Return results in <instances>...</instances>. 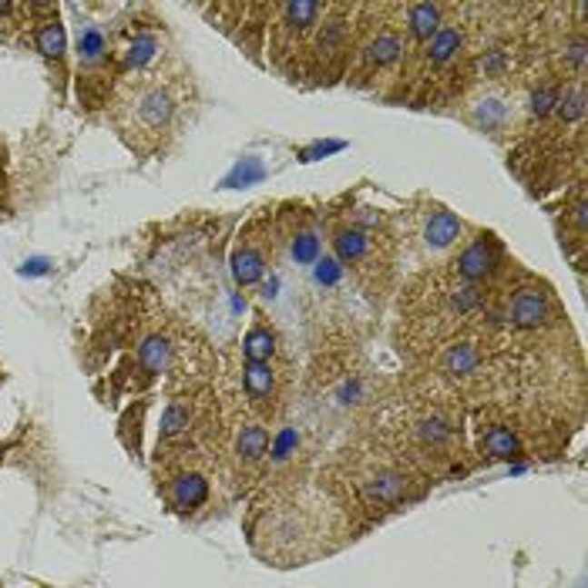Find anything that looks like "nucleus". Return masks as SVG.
<instances>
[{
    "label": "nucleus",
    "instance_id": "obj_23",
    "mask_svg": "<svg viewBox=\"0 0 588 588\" xmlns=\"http://www.w3.org/2000/svg\"><path fill=\"white\" fill-rule=\"evenodd\" d=\"M189 424H192V411L185 407V404H168L165 414H162V427H158V434H162V441H172V437L189 431Z\"/></svg>",
    "mask_w": 588,
    "mask_h": 588
},
{
    "label": "nucleus",
    "instance_id": "obj_3",
    "mask_svg": "<svg viewBox=\"0 0 588 588\" xmlns=\"http://www.w3.org/2000/svg\"><path fill=\"white\" fill-rule=\"evenodd\" d=\"M326 7L330 4H313V0H296V4H283L279 7V21H276V31H273V47H276L279 61L306 45V37H313V31L323 21Z\"/></svg>",
    "mask_w": 588,
    "mask_h": 588
},
{
    "label": "nucleus",
    "instance_id": "obj_15",
    "mask_svg": "<svg viewBox=\"0 0 588 588\" xmlns=\"http://www.w3.org/2000/svg\"><path fill=\"white\" fill-rule=\"evenodd\" d=\"M273 354H276V334L266 323H255L245 334V364H269Z\"/></svg>",
    "mask_w": 588,
    "mask_h": 588
},
{
    "label": "nucleus",
    "instance_id": "obj_6",
    "mask_svg": "<svg viewBox=\"0 0 588 588\" xmlns=\"http://www.w3.org/2000/svg\"><path fill=\"white\" fill-rule=\"evenodd\" d=\"M75 55H78V65L95 75L101 67L112 61V31H105L98 21H78V31H75Z\"/></svg>",
    "mask_w": 588,
    "mask_h": 588
},
{
    "label": "nucleus",
    "instance_id": "obj_13",
    "mask_svg": "<svg viewBox=\"0 0 588 588\" xmlns=\"http://www.w3.org/2000/svg\"><path fill=\"white\" fill-rule=\"evenodd\" d=\"M172 356H175V346L168 344L165 336H148L142 346H138V366H142L145 377H158L172 366Z\"/></svg>",
    "mask_w": 588,
    "mask_h": 588
},
{
    "label": "nucleus",
    "instance_id": "obj_10",
    "mask_svg": "<svg viewBox=\"0 0 588 588\" xmlns=\"http://www.w3.org/2000/svg\"><path fill=\"white\" fill-rule=\"evenodd\" d=\"M464 47V27L461 24L444 21V27L427 41V67H444L451 65Z\"/></svg>",
    "mask_w": 588,
    "mask_h": 588
},
{
    "label": "nucleus",
    "instance_id": "obj_21",
    "mask_svg": "<svg viewBox=\"0 0 588 588\" xmlns=\"http://www.w3.org/2000/svg\"><path fill=\"white\" fill-rule=\"evenodd\" d=\"M444 366H447V374H454V377H471L477 366H481V350H477L474 344L447 346Z\"/></svg>",
    "mask_w": 588,
    "mask_h": 588
},
{
    "label": "nucleus",
    "instance_id": "obj_9",
    "mask_svg": "<svg viewBox=\"0 0 588 588\" xmlns=\"http://www.w3.org/2000/svg\"><path fill=\"white\" fill-rule=\"evenodd\" d=\"M404 27L417 45H427L434 34L444 27V7L441 4H407L404 7Z\"/></svg>",
    "mask_w": 588,
    "mask_h": 588
},
{
    "label": "nucleus",
    "instance_id": "obj_2",
    "mask_svg": "<svg viewBox=\"0 0 588 588\" xmlns=\"http://www.w3.org/2000/svg\"><path fill=\"white\" fill-rule=\"evenodd\" d=\"M350 37H354V7L330 4L323 14V24L310 45V65L316 75H344V65L350 57Z\"/></svg>",
    "mask_w": 588,
    "mask_h": 588
},
{
    "label": "nucleus",
    "instance_id": "obj_12",
    "mask_svg": "<svg viewBox=\"0 0 588 588\" xmlns=\"http://www.w3.org/2000/svg\"><path fill=\"white\" fill-rule=\"evenodd\" d=\"M404 494H407V481L394 471H380L364 484L366 504H397V501H404Z\"/></svg>",
    "mask_w": 588,
    "mask_h": 588
},
{
    "label": "nucleus",
    "instance_id": "obj_22",
    "mask_svg": "<svg viewBox=\"0 0 588 588\" xmlns=\"http://www.w3.org/2000/svg\"><path fill=\"white\" fill-rule=\"evenodd\" d=\"M239 457L243 461H249V464H255V461H263V457L269 454V434L263 431V427H243V434H239Z\"/></svg>",
    "mask_w": 588,
    "mask_h": 588
},
{
    "label": "nucleus",
    "instance_id": "obj_19",
    "mask_svg": "<svg viewBox=\"0 0 588 588\" xmlns=\"http://www.w3.org/2000/svg\"><path fill=\"white\" fill-rule=\"evenodd\" d=\"M34 41H37V47H41V55H45L47 61L61 65V57H65V31H61L57 17L55 21L37 24V27H34Z\"/></svg>",
    "mask_w": 588,
    "mask_h": 588
},
{
    "label": "nucleus",
    "instance_id": "obj_8",
    "mask_svg": "<svg viewBox=\"0 0 588 588\" xmlns=\"http://www.w3.org/2000/svg\"><path fill=\"white\" fill-rule=\"evenodd\" d=\"M548 310H552L548 293H542V289H522L508 306V323L518 326V330H538L548 320Z\"/></svg>",
    "mask_w": 588,
    "mask_h": 588
},
{
    "label": "nucleus",
    "instance_id": "obj_17",
    "mask_svg": "<svg viewBox=\"0 0 588 588\" xmlns=\"http://www.w3.org/2000/svg\"><path fill=\"white\" fill-rule=\"evenodd\" d=\"M320 255H323V239L316 229H300V233H293V239H289V259H293L296 266H313Z\"/></svg>",
    "mask_w": 588,
    "mask_h": 588
},
{
    "label": "nucleus",
    "instance_id": "obj_4",
    "mask_svg": "<svg viewBox=\"0 0 588 588\" xmlns=\"http://www.w3.org/2000/svg\"><path fill=\"white\" fill-rule=\"evenodd\" d=\"M400 57H404V34L394 24H377L366 31V37L356 47L354 78H374L397 65Z\"/></svg>",
    "mask_w": 588,
    "mask_h": 588
},
{
    "label": "nucleus",
    "instance_id": "obj_24",
    "mask_svg": "<svg viewBox=\"0 0 588 588\" xmlns=\"http://www.w3.org/2000/svg\"><path fill=\"white\" fill-rule=\"evenodd\" d=\"M451 421L447 417H441V414H431V417H424L421 424H417V434H421V441L424 444H431V447H437V444H444L447 437H451Z\"/></svg>",
    "mask_w": 588,
    "mask_h": 588
},
{
    "label": "nucleus",
    "instance_id": "obj_5",
    "mask_svg": "<svg viewBox=\"0 0 588 588\" xmlns=\"http://www.w3.org/2000/svg\"><path fill=\"white\" fill-rule=\"evenodd\" d=\"M454 269L461 283H471V286L484 283V279H491L501 269V243L494 235H477V239H471L461 249Z\"/></svg>",
    "mask_w": 588,
    "mask_h": 588
},
{
    "label": "nucleus",
    "instance_id": "obj_14",
    "mask_svg": "<svg viewBox=\"0 0 588 588\" xmlns=\"http://www.w3.org/2000/svg\"><path fill=\"white\" fill-rule=\"evenodd\" d=\"M172 501H175L178 508H199L209 501V481L202 474H182L175 477V484H172Z\"/></svg>",
    "mask_w": 588,
    "mask_h": 588
},
{
    "label": "nucleus",
    "instance_id": "obj_16",
    "mask_svg": "<svg viewBox=\"0 0 588 588\" xmlns=\"http://www.w3.org/2000/svg\"><path fill=\"white\" fill-rule=\"evenodd\" d=\"M481 447H484V454L488 457H498V461H514V457H522V441L514 437V434L508 431V427H491L488 434H484V441H481Z\"/></svg>",
    "mask_w": 588,
    "mask_h": 588
},
{
    "label": "nucleus",
    "instance_id": "obj_25",
    "mask_svg": "<svg viewBox=\"0 0 588 588\" xmlns=\"http://www.w3.org/2000/svg\"><path fill=\"white\" fill-rule=\"evenodd\" d=\"M0 192H4V145H0Z\"/></svg>",
    "mask_w": 588,
    "mask_h": 588
},
{
    "label": "nucleus",
    "instance_id": "obj_20",
    "mask_svg": "<svg viewBox=\"0 0 588 588\" xmlns=\"http://www.w3.org/2000/svg\"><path fill=\"white\" fill-rule=\"evenodd\" d=\"M562 95H565L562 81H544V85H538V88L532 91V101H528V115L538 118V122H544L552 112H558Z\"/></svg>",
    "mask_w": 588,
    "mask_h": 588
},
{
    "label": "nucleus",
    "instance_id": "obj_7",
    "mask_svg": "<svg viewBox=\"0 0 588 588\" xmlns=\"http://www.w3.org/2000/svg\"><path fill=\"white\" fill-rule=\"evenodd\" d=\"M461 235H464V223L457 219L454 212L434 209L424 215L421 243L427 253H447V249H454V245L461 243Z\"/></svg>",
    "mask_w": 588,
    "mask_h": 588
},
{
    "label": "nucleus",
    "instance_id": "obj_1",
    "mask_svg": "<svg viewBox=\"0 0 588 588\" xmlns=\"http://www.w3.org/2000/svg\"><path fill=\"white\" fill-rule=\"evenodd\" d=\"M175 112L178 101L165 85L138 81V85L122 91L115 118H118V128L125 132V138L138 145V148H145V145H155L172 128Z\"/></svg>",
    "mask_w": 588,
    "mask_h": 588
},
{
    "label": "nucleus",
    "instance_id": "obj_18",
    "mask_svg": "<svg viewBox=\"0 0 588 588\" xmlns=\"http://www.w3.org/2000/svg\"><path fill=\"white\" fill-rule=\"evenodd\" d=\"M243 380H245V394L253 400H259V404L273 397V390H276V374H273L269 364H245Z\"/></svg>",
    "mask_w": 588,
    "mask_h": 588
},
{
    "label": "nucleus",
    "instance_id": "obj_11",
    "mask_svg": "<svg viewBox=\"0 0 588 588\" xmlns=\"http://www.w3.org/2000/svg\"><path fill=\"white\" fill-rule=\"evenodd\" d=\"M266 253L253 243H243L233 253V279L239 286H255L259 279L266 276Z\"/></svg>",
    "mask_w": 588,
    "mask_h": 588
}]
</instances>
